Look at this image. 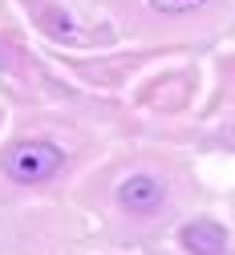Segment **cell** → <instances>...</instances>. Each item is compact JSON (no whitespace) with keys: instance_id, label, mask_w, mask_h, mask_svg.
<instances>
[{"instance_id":"6da1fadb","label":"cell","mask_w":235,"mask_h":255,"mask_svg":"<svg viewBox=\"0 0 235 255\" xmlns=\"http://www.w3.org/2000/svg\"><path fill=\"white\" fill-rule=\"evenodd\" d=\"M61 150L53 142H16L8 154H4V174L12 182H45L61 170Z\"/></svg>"},{"instance_id":"7a4b0ae2","label":"cell","mask_w":235,"mask_h":255,"mask_svg":"<svg viewBox=\"0 0 235 255\" xmlns=\"http://www.w3.org/2000/svg\"><path fill=\"white\" fill-rule=\"evenodd\" d=\"M118 203H122L126 211L146 215V211H154V207L162 203V182H158L154 174H130V178L118 186Z\"/></svg>"},{"instance_id":"3957f363","label":"cell","mask_w":235,"mask_h":255,"mask_svg":"<svg viewBox=\"0 0 235 255\" xmlns=\"http://www.w3.org/2000/svg\"><path fill=\"white\" fill-rule=\"evenodd\" d=\"M183 247L191 255H223L227 251V231L215 219H195L183 227Z\"/></svg>"},{"instance_id":"277c9868","label":"cell","mask_w":235,"mask_h":255,"mask_svg":"<svg viewBox=\"0 0 235 255\" xmlns=\"http://www.w3.org/2000/svg\"><path fill=\"white\" fill-rule=\"evenodd\" d=\"M150 4H154L158 12H191V8H199V4H207V0H150Z\"/></svg>"}]
</instances>
